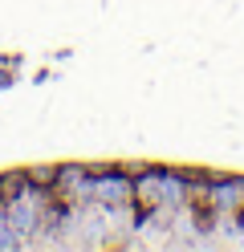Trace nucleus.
<instances>
[{
	"label": "nucleus",
	"mask_w": 244,
	"mask_h": 252,
	"mask_svg": "<svg viewBox=\"0 0 244 252\" xmlns=\"http://www.w3.org/2000/svg\"><path fill=\"white\" fill-rule=\"evenodd\" d=\"M240 195H244V183H220L216 191H211V203H216V208H236V203H244Z\"/></svg>",
	"instance_id": "f03ea898"
},
{
	"label": "nucleus",
	"mask_w": 244,
	"mask_h": 252,
	"mask_svg": "<svg viewBox=\"0 0 244 252\" xmlns=\"http://www.w3.org/2000/svg\"><path fill=\"white\" fill-rule=\"evenodd\" d=\"M90 195L106 208H118V203H130V179L126 175H98L90 179Z\"/></svg>",
	"instance_id": "f257e3e1"
}]
</instances>
